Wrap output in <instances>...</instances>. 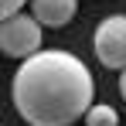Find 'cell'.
Instances as JSON below:
<instances>
[{
  "label": "cell",
  "mask_w": 126,
  "mask_h": 126,
  "mask_svg": "<svg viewBox=\"0 0 126 126\" xmlns=\"http://www.w3.org/2000/svg\"><path fill=\"white\" fill-rule=\"evenodd\" d=\"M14 109L31 126H72L95 95V79L72 51H34L14 75Z\"/></svg>",
  "instance_id": "obj_1"
},
{
  "label": "cell",
  "mask_w": 126,
  "mask_h": 126,
  "mask_svg": "<svg viewBox=\"0 0 126 126\" xmlns=\"http://www.w3.org/2000/svg\"><path fill=\"white\" fill-rule=\"evenodd\" d=\"M0 51L7 58H31L34 51H41V24L31 14H14L7 21H0Z\"/></svg>",
  "instance_id": "obj_2"
},
{
  "label": "cell",
  "mask_w": 126,
  "mask_h": 126,
  "mask_svg": "<svg viewBox=\"0 0 126 126\" xmlns=\"http://www.w3.org/2000/svg\"><path fill=\"white\" fill-rule=\"evenodd\" d=\"M92 48H95V58L106 68H126V14H112L102 17L95 34H92Z\"/></svg>",
  "instance_id": "obj_3"
},
{
  "label": "cell",
  "mask_w": 126,
  "mask_h": 126,
  "mask_svg": "<svg viewBox=\"0 0 126 126\" xmlns=\"http://www.w3.org/2000/svg\"><path fill=\"white\" fill-rule=\"evenodd\" d=\"M79 14V0H31V17L41 27H65Z\"/></svg>",
  "instance_id": "obj_4"
},
{
  "label": "cell",
  "mask_w": 126,
  "mask_h": 126,
  "mask_svg": "<svg viewBox=\"0 0 126 126\" xmlns=\"http://www.w3.org/2000/svg\"><path fill=\"white\" fill-rule=\"evenodd\" d=\"M85 126H119V112L106 102H92L85 109Z\"/></svg>",
  "instance_id": "obj_5"
},
{
  "label": "cell",
  "mask_w": 126,
  "mask_h": 126,
  "mask_svg": "<svg viewBox=\"0 0 126 126\" xmlns=\"http://www.w3.org/2000/svg\"><path fill=\"white\" fill-rule=\"evenodd\" d=\"M24 3L27 0H0V21H7V17H14V14H21Z\"/></svg>",
  "instance_id": "obj_6"
},
{
  "label": "cell",
  "mask_w": 126,
  "mask_h": 126,
  "mask_svg": "<svg viewBox=\"0 0 126 126\" xmlns=\"http://www.w3.org/2000/svg\"><path fill=\"white\" fill-rule=\"evenodd\" d=\"M119 92H123V99H126V68H123V75H119Z\"/></svg>",
  "instance_id": "obj_7"
}]
</instances>
